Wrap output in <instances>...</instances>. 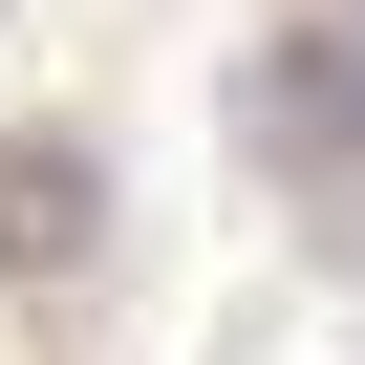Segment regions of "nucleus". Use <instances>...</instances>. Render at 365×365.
Segmentation results:
<instances>
[{
	"instance_id": "obj_1",
	"label": "nucleus",
	"mask_w": 365,
	"mask_h": 365,
	"mask_svg": "<svg viewBox=\"0 0 365 365\" xmlns=\"http://www.w3.org/2000/svg\"><path fill=\"white\" fill-rule=\"evenodd\" d=\"M237 129H258V172H365V0L237 65Z\"/></svg>"
},
{
	"instance_id": "obj_2",
	"label": "nucleus",
	"mask_w": 365,
	"mask_h": 365,
	"mask_svg": "<svg viewBox=\"0 0 365 365\" xmlns=\"http://www.w3.org/2000/svg\"><path fill=\"white\" fill-rule=\"evenodd\" d=\"M86 215H108V150L86 129H0V279H65Z\"/></svg>"
}]
</instances>
